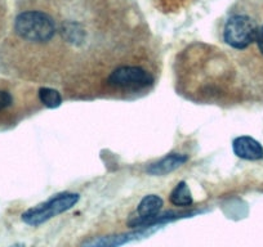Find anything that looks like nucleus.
Listing matches in <instances>:
<instances>
[{
  "mask_svg": "<svg viewBox=\"0 0 263 247\" xmlns=\"http://www.w3.org/2000/svg\"><path fill=\"white\" fill-rule=\"evenodd\" d=\"M7 25V4L6 0H0V37L4 34Z\"/></svg>",
  "mask_w": 263,
  "mask_h": 247,
  "instance_id": "12",
  "label": "nucleus"
},
{
  "mask_svg": "<svg viewBox=\"0 0 263 247\" xmlns=\"http://www.w3.org/2000/svg\"><path fill=\"white\" fill-rule=\"evenodd\" d=\"M158 225L155 227H147V228H141L138 231L129 232V233L123 234H114V236H105V237H97L87 241L83 243V247H119L123 244L129 243V242L137 241V239L145 238V237L150 236L156 231Z\"/></svg>",
  "mask_w": 263,
  "mask_h": 247,
  "instance_id": "6",
  "label": "nucleus"
},
{
  "mask_svg": "<svg viewBox=\"0 0 263 247\" xmlns=\"http://www.w3.org/2000/svg\"><path fill=\"white\" fill-rule=\"evenodd\" d=\"M79 200L80 196L78 193H58V195L53 196L52 198L47 200L45 202L39 203V205L25 211L21 216L22 221L32 227L40 225V224L45 223L49 219L72 209L79 202Z\"/></svg>",
  "mask_w": 263,
  "mask_h": 247,
  "instance_id": "3",
  "label": "nucleus"
},
{
  "mask_svg": "<svg viewBox=\"0 0 263 247\" xmlns=\"http://www.w3.org/2000/svg\"><path fill=\"white\" fill-rule=\"evenodd\" d=\"M187 160H189V156L187 155H182V153H171V155L165 156V157L161 158L158 162L151 163V165L146 169V171H147V174H150V175H166V174L172 173V171L181 168Z\"/></svg>",
  "mask_w": 263,
  "mask_h": 247,
  "instance_id": "8",
  "label": "nucleus"
},
{
  "mask_svg": "<svg viewBox=\"0 0 263 247\" xmlns=\"http://www.w3.org/2000/svg\"><path fill=\"white\" fill-rule=\"evenodd\" d=\"M13 103V97L8 90H0V112L11 107Z\"/></svg>",
  "mask_w": 263,
  "mask_h": 247,
  "instance_id": "11",
  "label": "nucleus"
},
{
  "mask_svg": "<svg viewBox=\"0 0 263 247\" xmlns=\"http://www.w3.org/2000/svg\"><path fill=\"white\" fill-rule=\"evenodd\" d=\"M255 43H257V47L259 49V52L263 54V25L259 26V30H258L257 39H255Z\"/></svg>",
  "mask_w": 263,
  "mask_h": 247,
  "instance_id": "13",
  "label": "nucleus"
},
{
  "mask_svg": "<svg viewBox=\"0 0 263 247\" xmlns=\"http://www.w3.org/2000/svg\"><path fill=\"white\" fill-rule=\"evenodd\" d=\"M58 34V21L53 14L37 8L32 0H22L13 21V35L20 42L44 45Z\"/></svg>",
  "mask_w": 263,
  "mask_h": 247,
  "instance_id": "1",
  "label": "nucleus"
},
{
  "mask_svg": "<svg viewBox=\"0 0 263 247\" xmlns=\"http://www.w3.org/2000/svg\"><path fill=\"white\" fill-rule=\"evenodd\" d=\"M11 247H25L24 244H16V246H11Z\"/></svg>",
  "mask_w": 263,
  "mask_h": 247,
  "instance_id": "14",
  "label": "nucleus"
},
{
  "mask_svg": "<svg viewBox=\"0 0 263 247\" xmlns=\"http://www.w3.org/2000/svg\"><path fill=\"white\" fill-rule=\"evenodd\" d=\"M164 206V201L161 200L159 196L156 195H148L145 198L141 200L138 203L137 210L135 214H132L129 216L128 227L130 228H147V227H155L161 223H165L168 220H174L177 218H182V216L191 215V213H164L160 214L161 209Z\"/></svg>",
  "mask_w": 263,
  "mask_h": 247,
  "instance_id": "2",
  "label": "nucleus"
},
{
  "mask_svg": "<svg viewBox=\"0 0 263 247\" xmlns=\"http://www.w3.org/2000/svg\"><path fill=\"white\" fill-rule=\"evenodd\" d=\"M39 99L45 107L57 108L62 103V95L60 92L52 88H40L39 89Z\"/></svg>",
  "mask_w": 263,
  "mask_h": 247,
  "instance_id": "10",
  "label": "nucleus"
},
{
  "mask_svg": "<svg viewBox=\"0 0 263 247\" xmlns=\"http://www.w3.org/2000/svg\"><path fill=\"white\" fill-rule=\"evenodd\" d=\"M169 200L174 206H178V208H186V206L192 205L194 201H192L191 192H190V188L186 181H179L177 184L176 188L172 191Z\"/></svg>",
  "mask_w": 263,
  "mask_h": 247,
  "instance_id": "9",
  "label": "nucleus"
},
{
  "mask_svg": "<svg viewBox=\"0 0 263 247\" xmlns=\"http://www.w3.org/2000/svg\"><path fill=\"white\" fill-rule=\"evenodd\" d=\"M257 22L247 14H234L226 21L223 29V40L234 49H245L257 39Z\"/></svg>",
  "mask_w": 263,
  "mask_h": 247,
  "instance_id": "4",
  "label": "nucleus"
},
{
  "mask_svg": "<svg viewBox=\"0 0 263 247\" xmlns=\"http://www.w3.org/2000/svg\"><path fill=\"white\" fill-rule=\"evenodd\" d=\"M108 83L125 89H143L153 85L154 76L140 66H120L111 72Z\"/></svg>",
  "mask_w": 263,
  "mask_h": 247,
  "instance_id": "5",
  "label": "nucleus"
},
{
  "mask_svg": "<svg viewBox=\"0 0 263 247\" xmlns=\"http://www.w3.org/2000/svg\"><path fill=\"white\" fill-rule=\"evenodd\" d=\"M234 153L244 160H260L263 158V147L252 137H239L232 143Z\"/></svg>",
  "mask_w": 263,
  "mask_h": 247,
  "instance_id": "7",
  "label": "nucleus"
}]
</instances>
